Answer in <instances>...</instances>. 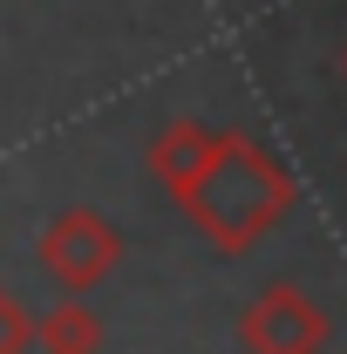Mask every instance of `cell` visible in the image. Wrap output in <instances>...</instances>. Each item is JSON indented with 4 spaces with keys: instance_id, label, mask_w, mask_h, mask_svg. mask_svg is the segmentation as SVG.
I'll return each instance as SVG.
<instances>
[{
    "instance_id": "7a4b0ae2",
    "label": "cell",
    "mask_w": 347,
    "mask_h": 354,
    "mask_svg": "<svg viewBox=\"0 0 347 354\" xmlns=\"http://www.w3.org/2000/svg\"><path fill=\"white\" fill-rule=\"evenodd\" d=\"M245 348L252 354H320L327 348V313L300 286H272L245 313Z\"/></svg>"
},
{
    "instance_id": "3957f363",
    "label": "cell",
    "mask_w": 347,
    "mask_h": 354,
    "mask_svg": "<svg viewBox=\"0 0 347 354\" xmlns=\"http://www.w3.org/2000/svg\"><path fill=\"white\" fill-rule=\"evenodd\" d=\"M218 150H225V136H212L205 123H177V130L157 143V171L171 177L177 191H191V184L218 164Z\"/></svg>"
},
{
    "instance_id": "277c9868",
    "label": "cell",
    "mask_w": 347,
    "mask_h": 354,
    "mask_svg": "<svg viewBox=\"0 0 347 354\" xmlns=\"http://www.w3.org/2000/svg\"><path fill=\"white\" fill-rule=\"evenodd\" d=\"M341 68H347V55H341Z\"/></svg>"
},
{
    "instance_id": "6da1fadb",
    "label": "cell",
    "mask_w": 347,
    "mask_h": 354,
    "mask_svg": "<svg viewBox=\"0 0 347 354\" xmlns=\"http://www.w3.org/2000/svg\"><path fill=\"white\" fill-rule=\"evenodd\" d=\"M218 157H225V171L212 164V171L198 177L184 198H191V212L218 205L212 218H205V232H212L225 252H238V245H252V239H259L265 225L286 218V205H293L300 191H293V177L279 171L252 136H238V130L225 136V150H218Z\"/></svg>"
}]
</instances>
